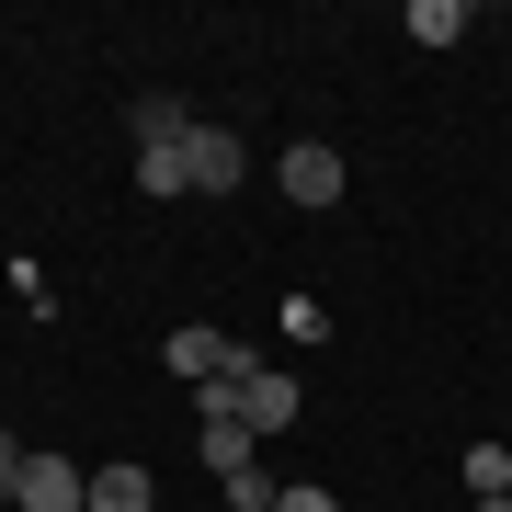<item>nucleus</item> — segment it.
I'll use <instances>...</instances> for the list:
<instances>
[{
    "instance_id": "obj_6",
    "label": "nucleus",
    "mask_w": 512,
    "mask_h": 512,
    "mask_svg": "<svg viewBox=\"0 0 512 512\" xmlns=\"http://www.w3.org/2000/svg\"><path fill=\"white\" fill-rule=\"evenodd\" d=\"M183 137H194L183 92H137V148H183Z\"/></svg>"
},
{
    "instance_id": "obj_1",
    "label": "nucleus",
    "mask_w": 512,
    "mask_h": 512,
    "mask_svg": "<svg viewBox=\"0 0 512 512\" xmlns=\"http://www.w3.org/2000/svg\"><path fill=\"white\" fill-rule=\"evenodd\" d=\"M160 365L183 376V387H228V376H251V353H239L228 330H205V319H194V330H171V342H160Z\"/></svg>"
},
{
    "instance_id": "obj_10",
    "label": "nucleus",
    "mask_w": 512,
    "mask_h": 512,
    "mask_svg": "<svg viewBox=\"0 0 512 512\" xmlns=\"http://www.w3.org/2000/svg\"><path fill=\"white\" fill-rule=\"evenodd\" d=\"M205 467L239 478V467H251V433H239V421H205Z\"/></svg>"
},
{
    "instance_id": "obj_8",
    "label": "nucleus",
    "mask_w": 512,
    "mask_h": 512,
    "mask_svg": "<svg viewBox=\"0 0 512 512\" xmlns=\"http://www.w3.org/2000/svg\"><path fill=\"white\" fill-rule=\"evenodd\" d=\"M410 35L421 46H456L467 35V0H410Z\"/></svg>"
},
{
    "instance_id": "obj_3",
    "label": "nucleus",
    "mask_w": 512,
    "mask_h": 512,
    "mask_svg": "<svg viewBox=\"0 0 512 512\" xmlns=\"http://www.w3.org/2000/svg\"><path fill=\"white\" fill-rule=\"evenodd\" d=\"M12 512H92V467L35 456V467H23V490H12Z\"/></svg>"
},
{
    "instance_id": "obj_7",
    "label": "nucleus",
    "mask_w": 512,
    "mask_h": 512,
    "mask_svg": "<svg viewBox=\"0 0 512 512\" xmlns=\"http://www.w3.org/2000/svg\"><path fill=\"white\" fill-rule=\"evenodd\" d=\"M92 512H148V467H92Z\"/></svg>"
},
{
    "instance_id": "obj_15",
    "label": "nucleus",
    "mask_w": 512,
    "mask_h": 512,
    "mask_svg": "<svg viewBox=\"0 0 512 512\" xmlns=\"http://www.w3.org/2000/svg\"><path fill=\"white\" fill-rule=\"evenodd\" d=\"M274 512H342V501H330V490H285Z\"/></svg>"
},
{
    "instance_id": "obj_14",
    "label": "nucleus",
    "mask_w": 512,
    "mask_h": 512,
    "mask_svg": "<svg viewBox=\"0 0 512 512\" xmlns=\"http://www.w3.org/2000/svg\"><path fill=\"white\" fill-rule=\"evenodd\" d=\"M23 467H35V456H23V444H12V433H0V501H12V490H23Z\"/></svg>"
},
{
    "instance_id": "obj_11",
    "label": "nucleus",
    "mask_w": 512,
    "mask_h": 512,
    "mask_svg": "<svg viewBox=\"0 0 512 512\" xmlns=\"http://www.w3.org/2000/svg\"><path fill=\"white\" fill-rule=\"evenodd\" d=\"M285 342H296V353L330 342V308H319V296H285Z\"/></svg>"
},
{
    "instance_id": "obj_13",
    "label": "nucleus",
    "mask_w": 512,
    "mask_h": 512,
    "mask_svg": "<svg viewBox=\"0 0 512 512\" xmlns=\"http://www.w3.org/2000/svg\"><path fill=\"white\" fill-rule=\"evenodd\" d=\"M274 501H285V490H274L262 467H239V478H228V512H274Z\"/></svg>"
},
{
    "instance_id": "obj_2",
    "label": "nucleus",
    "mask_w": 512,
    "mask_h": 512,
    "mask_svg": "<svg viewBox=\"0 0 512 512\" xmlns=\"http://www.w3.org/2000/svg\"><path fill=\"white\" fill-rule=\"evenodd\" d=\"M296 410H308V399H296V376H285V365H251V376H239V433H251V444H262V433H285Z\"/></svg>"
},
{
    "instance_id": "obj_5",
    "label": "nucleus",
    "mask_w": 512,
    "mask_h": 512,
    "mask_svg": "<svg viewBox=\"0 0 512 512\" xmlns=\"http://www.w3.org/2000/svg\"><path fill=\"white\" fill-rule=\"evenodd\" d=\"M183 171H194V194H239V137L228 126H194L183 137Z\"/></svg>"
},
{
    "instance_id": "obj_4",
    "label": "nucleus",
    "mask_w": 512,
    "mask_h": 512,
    "mask_svg": "<svg viewBox=\"0 0 512 512\" xmlns=\"http://www.w3.org/2000/svg\"><path fill=\"white\" fill-rule=\"evenodd\" d=\"M274 183H285L296 205H342V183H353V171H342V148H319V137H296V148H285V171H274Z\"/></svg>"
},
{
    "instance_id": "obj_12",
    "label": "nucleus",
    "mask_w": 512,
    "mask_h": 512,
    "mask_svg": "<svg viewBox=\"0 0 512 512\" xmlns=\"http://www.w3.org/2000/svg\"><path fill=\"white\" fill-rule=\"evenodd\" d=\"M467 490H478V501L512 490V456H501V444H467Z\"/></svg>"
},
{
    "instance_id": "obj_9",
    "label": "nucleus",
    "mask_w": 512,
    "mask_h": 512,
    "mask_svg": "<svg viewBox=\"0 0 512 512\" xmlns=\"http://www.w3.org/2000/svg\"><path fill=\"white\" fill-rule=\"evenodd\" d=\"M137 183L148 194H194V171H183V148H137Z\"/></svg>"
}]
</instances>
